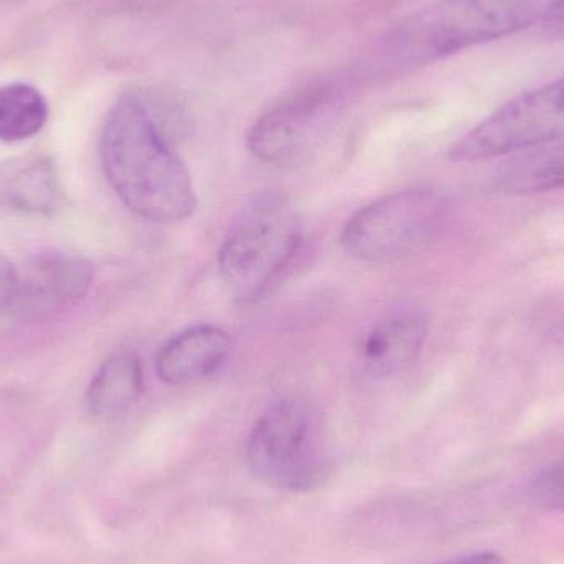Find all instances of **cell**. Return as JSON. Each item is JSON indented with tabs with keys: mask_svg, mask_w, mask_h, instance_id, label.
Segmentation results:
<instances>
[{
	"mask_svg": "<svg viewBox=\"0 0 564 564\" xmlns=\"http://www.w3.org/2000/svg\"><path fill=\"white\" fill-rule=\"evenodd\" d=\"M564 139V76L500 106L451 148L454 162H476Z\"/></svg>",
	"mask_w": 564,
	"mask_h": 564,
	"instance_id": "obj_7",
	"label": "cell"
},
{
	"mask_svg": "<svg viewBox=\"0 0 564 564\" xmlns=\"http://www.w3.org/2000/svg\"><path fill=\"white\" fill-rule=\"evenodd\" d=\"M144 390V370L132 351H116L99 367L86 391V404L96 416L111 417L138 403Z\"/></svg>",
	"mask_w": 564,
	"mask_h": 564,
	"instance_id": "obj_11",
	"label": "cell"
},
{
	"mask_svg": "<svg viewBox=\"0 0 564 564\" xmlns=\"http://www.w3.org/2000/svg\"><path fill=\"white\" fill-rule=\"evenodd\" d=\"M529 494L542 509L564 512V460L540 470L530 482Z\"/></svg>",
	"mask_w": 564,
	"mask_h": 564,
	"instance_id": "obj_15",
	"label": "cell"
},
{
	"mask_svg": "<svg viewBox=\"0 0 564 564\" xmlns=\"http://www.w3.org/2000/svg\"><path fill=\"white\" fill-rule=\"evenodd\" d=\"M302 241L297 208L280 191H263L241 205L218 253V270L241 302L261 297L291 264Z\"/></svg>",
	"mask_w": 564,
	"mask_h": 564,
	"instance_id": "obj_3",
	"label": "cell"
},
{
	"mask_svg": "<svg viewBox=\"0 0 564 564\" xmlns=\"http://www.w3.org/2000/svg\"><path fill=\"white\" fill-rule=\"evenodd\" d=\"M93 284V267L68 251H40L15 264L13 307L52 311L85 299Z\"/></svg>",
	"mask_w": 564,
	"mask_h": 564,
	"instance_id": "obj_8",
	"label": "cell"
},
{
	"mask_svg": "<svg viewBox=\"0 0 564 564\" xmlns=\"http://www.w3.org/2000/svg\"><path fill=\"white\" fill-rule=\"evenodd\" d=\"M446 220L447 202L437 192H397L360 208L345 225L340 245L354 260L388 263L423 250Z\"/></svg>",
	"mask_w": 564,
	"mask_h": 564,
	"instance_id": "obj_5",
	"label": "cell"
},
{
	"mask_svg": "<svg viewBox=\"0 0 564 564\" xmlns=\"http://www.w3.org/2000/svg\"><path fill=\"white\" fill-rule=\"evenodd\" d=\"M426 335L427 317L423 308L414 305L397 308L360 338L358 361L375 378L403 373L420 357Z\"/></svg>",
	"mask_w": 564,
	"mask_h": 564,
	"instance_id": "obj_9",
	"label": "cell"
},
{
	"mask_svg": "<svg viewBox=\"0 0 564 564\" xmlns=\"http://www.w3.org/2000/svg\"><path fill=\"white\" fill-rule=\"evenodd\" d=\"M440 564H506L496 553H477V555L466 556V558L453 560V562Z\"/></svg>",
	"mask_w": 564,
	"mask_h": 564,
	"instance_id": "obj_18",
	"label": "cell"
},
{
	"mask_svg": "<svg viewBox=\"0 0 564 564\" xmlns=\"http://www.w3.org/2000/svg\"><path fill=\"white\" fill-rule=\"evenodd\" d=\"M497 188L512 195H532L564 187V141L527 149L497 172Z\"/></svg>",
	"mask_w": 564,
	"mask_h": 564,
	"instance_id": "obj_13",
	"label": "cell"
},
{
	"mask_svg": "<svg viewBox=\"0 0 564 564\" xmlns=\"http://www.w3.org/2000/svg\"><path fill=\"white\" fill-rule=\"evenodd\" d=\"M102 171L122 204L149 221L177 224L197 208L191 172L142 93L122 96L105 122Z\"/></svg>",
	"mask_w": 564,
	"mask_h": 564,
	"instance_id": "obj_1",
	"label": "cell"
},
{
	"mask_svg": "<svg viewBox=\"0 0 564 564\" xmlns=\"http://www.w3.org/2000/svg\"><path fill=\"white\" fill-rule=\"evenodd\" d=\"M231 340L217 325H194L169 338L155 358V371L167 384H187L220 370Z\"/></svg>",
	"mask_w": 564,
	"mask_h": 564,
	"instance_id": "obj_10",
	"label": "cell"
},
{
	"mask_svg": "<svg viewBox=\"0 0 564 564\" xmlns=\"http://www.w3.org/2000/svg\"><path fill=\"white\" fill-rule=\"evenodd\" d=\"M247 459L258 479L289 492L317 489L330 473L314 416L292 398L271 404L254 424Z\"/></svg>",
	"mask_w": 564,
	"mask_h": 564,
	"instance_id": "obj_6",
	"label": "cell"
},
{
	"mask_svg": "<svg viewBox=\"0 0 564 564\" xmlns=\"http://www.w3.org/2000/svg\"><path fill=\"white\" fill-rule=\"evenodd\" d=\"M15 299V264L0 254V311L13 307Z\"/></svg>",
	"mask_w": 564,
	"mask_h": 564,
	"instance_id": "obj_16",
	"label": "cell"
},
{
	"mask_svg": "<svg viewBox=\"0 0 564 564\" xmlns=\"http://www.w3.org/2000/svg\"><path fill=\"white\" fill-rule=\"evenodd\" d=\"M542 22L550 35L564 39V0H550Z\"/></svg>",
	"mask_w": 564,
	"mask_h": 564,
	"instance_id": "obj_17",
	"label": "cell"
},
{
	"mask_svg": "<svg viewBox=\"0 0 564 564\" xmlns=\"http://www.w3.org/2000/svg\"><path fill=\"white\" fill-rule=\"evenodd\" d=\"M59 197L58 178L48 161H23L0 172V207L50 215Z\"/></svg>",
	"mask_w": 564,
	"mask_h": 564,
	"instance_id": "obj_12",
	"label": "cell"
},
{
	"mask_svg": "<svg viewBox=\"0 0 564 564\" xmlns=\"http://www.w3.org/2000/svg\"><path fill=\"white\" fill-rule=\"evenodd\" d=\"M355 76H324L292 91L264 112L248 134V149L264 164L295 167L332 134L357 88Z\"/></svg>",
	"mask_w": 564,
	"mask_h": 564,
	"instance_id": "obj_4",
	"label": "cell"
},
{
	"mask_svg": "<svg viewBox=\"0 0 564 564\" xmlns=\"http://www.w3.org/2000/svg\"><path fill=\"white\" fill-rule=\"evenodd\" d=\"M48 105L35 86L10 83L0 86V141L20 142L42 131Z\"/></svg>",
	"mask_w": 564,
	"mask_h": 564,
	"instance_id": "obj_14",
	"label": "cell"
},
{
	"mask_svg": "<svg viewBox=\"0 0 564 564\" xmlns=\"http://www.w3.org/2000/svg\"><path fill=\"white\" fill-rule=\"evenodd\" d=\"M549 6L550 0H437L381 39L371 68L411 72L431 65L535 25Z\"/></svg>",
	"mask_w": 564,
	"mask_h": 564,
	"instance_id": "obj_2",
	"label": "cell"
}]
</instances>
